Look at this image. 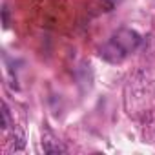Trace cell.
Returning <instances> with one entry per match:
<instances>
[{
    "instance_id": "7a4b0ae2",
    "label": "cell",
    "mask_w": 155,
    "mask_h": 155,
    "mask_svg": "<svg viewBox=\"0 0 155 155\" xmlns=\"http://www.w3.org/2000/svg\"><path fill=\"white\" fill-rule=\"evenodd\" d=\"M42 148H44V153H64L66 148L58 142V140H42Z\"/></svg>"
},
{
    "instance_id": "6da1fadb",
    "label": "cell",
    "mask_w": 155,
    "mask_h": 155,
    "mask_svg": "<svg viewBox=\"0 0 155 155\" xmlns=\"http://www.w3.org/2000/svg\"><path fill=\"white\" fill-rule=\"evenodd\" d=\"M140 44V35L133 29H119L102 48H101V57L111 64L122 62L131 51L137 49Z\"/></svg>"
},
{
    "instance_id": "3957f363",
    "label": "cell",
    "mask_w": 155,
    "mask_h": 155,
    "mask_svg": "<svg viewBox=\"0 0 155 155\" xmlns=\"http://www.w3.org/2000/svg\"><path fill=\"white\" fill-rule=\"evenodd\" d=\"M2 128L8 130L9 128V110L6 104H2Z\"/></svg>"
},
{
    "instance_id": "277c9868",
    "label": "cell",
    "mask_w": 155,
    "mask_h": 155,
    "mask_svg": "<svg viewBox=\"0 0 155 155\" xmlns=\"http://www.w3.org/2000/svg\"><path fill=\"white\" fill-rule=\"evenodd\" d=\"M2 20H4V28L9 26V15H8V8L2 9Z\"/></svg>"
},
{
    "instance_id": "5b68a950",
    "label": "cell",
    "mask_w": 155,
    "mask_h": 155,
    "mask_svg": "<svg viewBox=\"0 0 155 155\" xmlns=\"http://www.w3.org/2000/svg\"><path fill=\"white\" fill-rule=\"evenodd\" d=\"M108 2H110V8H113V6L120 4V0H108Z\"/></svg>"
}]
</instances>
